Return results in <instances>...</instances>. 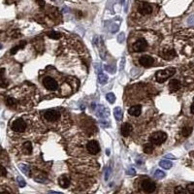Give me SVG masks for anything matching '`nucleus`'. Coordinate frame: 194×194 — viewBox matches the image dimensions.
Segmentation results:
<instances>
[{"label":"nucleus","instance_id":"c756f323","mask_svg":"<svg viewBox=\"0 0 194 194\" xmlns=\"http://www.w3.org/2000/svg\"><path fill=\"white\" fill-rule=\"evenodd\" d=\"M19 167H20V169L21 171H23L25 175H27V176L29 175V173H28L29 169H28V166H27V165H25V164H20Z\"/></svg>","mask_w":194,"mask_h":194},{"label":"nucleus","instance_id":"f8f14e48","mask_svg":"<svg viewBox=\"0 0 194 194\" xmlns=\"http://www.w3.org/2000/svg\"><path fill=\"white\" fill-rule=\"evenodd\" d=\"M132 130H133V126L130 123H127V122L123 123L122 125V129H120V131H122V135L124 137H127V136L130 135Z\"/></svg>","mask_w":194,"mask_h":194},{"label":"nucleus","instance_id":"79ce46f5","mask_svg":"<svg viewBox=\"0 0 194 194\" xmlns=\"http://www.w3.org/2000/svg\"><path fill=\"white\" fill-rule=\"evenodd\" d=\"M190 113H191V114H194V98H193V102H192L191 107H190Z\"/></svg>","mask_w":194,"mask_h":194},{"label":"nucleus","instance_id":"7ed1b4c3","mask_svg":"<svg viewBox=\"0 0 194 194\" xmlns=\"http://www.w3.org/2000/svg\"><path fill=\"white\" fill-rule=\"evenodd\" d=\"M146 48H148V42H146V39L139 38L133 43L131 50L134 53H142V51H145Z\"/></svg>","mask_w":194,"mask_h":194},{"label":"nucleus","instance_id":"5701e85b","mask_svg":"<svg viewBox=\"0 0 194 194\" xmlns=\"http://www.w3.org/2000/svg\"><path fill=\"white\" fill-rule=\"evenodd\" d=\"M191 132H192V127H190V126H184L183 128V130H182V135L183 137H188L189 135L191 134Z\"/></svg>","mask_w":194,"mask_h":194},{"label":"nucleus","instance_id":"b1692460","mask_svg":"<svg viewBox=\"0 0 194 194\" xmlns=\"http://www.w3.org/2000/svg\"><path fill=\"white\" fill-rule=\"evenodd\" d=\"M98 81H99V83H100L101 85H105V84H107V82H108V76L106 74L100 73V74L98 75Z\"/></svg>","mask_w":194,"mask_h":194},{"label":"nucleus","instance_id":"6e6552de","mask_svg":"<svg viewBox=\"0 0 194 194\" xmlns=\"http://www.w3.org/2000/svg\"><path fill=\"white\" fill-rule=\"evenodd\" d=\"M138 11L141 15L146 16V15H149L152 14V7L149 3L148 2H141L138 6Z\"/></svg>","mask_w":194,"mask_h":194},{"label":"nucleus","instance_id":"1a4fd4ad","mask_svg":"<svg viewBox=\"0 0 194 194\" xmlns=\"http://www.w3.org/2000/svg\"><path fill=\"white\" fill-rule=\"evenodd\" d=\"M142 188H143V190L146 193H152L155 190V188H156V185L153 182L149 180H143V183H142Z\"/></svg>","mask_w":194,"mask_h":194},{"label":"nucleus","instance_id":"393cba45","mask_svg":"<svg viewBox=\"0 0 194 194\" xmlns=\"http://www.w3.org/2000/svg\"><path fill=\"white\" fill-rule=\"evenodd\" d=\"M143 150H144V152H145V153L149 154V153H152V150H153V146H152V144H146V145L144 146V148H143Z\"/></svg>","mask_w":194,"mask_h":194},{"label":"nucleus","instance_id":"4be33fe9","mask_svg":"<svg viewBox=\"0 0 194 194\" xmlns=\"http://www.w3.org/2000/svg\"><path fill=\"white\" fill-rule=\"evenodd\" d=\"M6 104L8 107H10V108H16L17 107V101H16V99L9 97V98L6 99Z\"/></svg>","mask_w":194,"mask_h":194},{"label":"nucleus","instance_id":"9d476101","mask_svg":"<svg viewBox=\"0 0 194 194\" xmlns=\"http://www.w3.org/2000/svg\"><path fill=\"white\" fill-rule=\"evenodd\" d=\"M87 149L89 153L91 154H96L100 152V146H99V144L95 140H91L89 141L88 145H87Z\"/></svg>","mask_w":194,"mask_h":194},{"label":"nucleus","instance_id":"e433bc0d","mask_svg":"<svg viewBox=\"0 0 194 194\" xmlns=\"http://www.w3.org/2000/svg\"><path fill=\"white\" fill-rule=\"evenodd\" d=\"M184 191H185V190H184V189H183L182 186H177L176 189H175V192H176V193H179V192H183V193Z\"/></svg>","mask_w":194,"mask_h":194},{"label":"nucleus","instance_id":"a18cd8bd","mask_svg":"<svg viewBox=\"0 0 194 194\" xmlns=\"http://www.w3.org/2000/svg\"><path fill=\"white\" fill-rule=\"evenodd\" d=\"M1 49H2V45H1V44H0V50H1Z\"/></svg>","mask_w":194,"mask_h":194},{"label":"nucleus","instance_id":"20e7f679","mask_svg":"<svg viewBox=\"0 0 194 194\" xmlns=\"http://www.w3.org/2000/svg\"><path fill=\"white\" fill-rule=\"evenodd\" d=\"M12 129L15 132L23 133L25 131V129H26V123H25V122L21 118L17 119L12 123Z\"/></svg>","mask_w":194,"mask_h":194},{"label":"nucleus","instance_id":"2eb2a0df","mask_svg":"<svg viewBox=\"0 0 194 194\" xmlns=\"http://www.w3.org/2000/svg\"><path fill=\"white\" fill-rule=\"evenodd\" d=\"M58 183L62 188H67L70 185V180L66 176H61L58 180Z\"/></svg>","mask_w":194,"mask_h":194},{"label":"nucleus","instance_id":"ea45409f","mask_svg":"<svg viewBox=\"0 0 194 194\" xmlns=\"http://www.w3.org/2000/svg\"><path fill=\"white\" fill-rule=\"evenodd\" d=\"M95 68H96V72L98 73V74H100V73H101V67H100V65H99V64H96Z\"/></svg>","mask_w":194,"mask_h":194},{"label":"nucleus","instance_id":"c03bdc74","mask_svg":"<svg viewBox=\"0 0 194 194\" xmlns=\"http://www.w3.org/2000/svg\"><path fill=\"white\" fill-rule=\"evenodd\" d=\"M166 158H173V159H175V157L172 154H167L166 155Z\"/></svg>","mask_w":194,"mask_h":194},{"label":"nucleus","instance_id":"423d86ee","mask_svg":"<svg viewBox=\"0 0 194 194\" xmlns=\"http://www.w3.org/2000/svg\"><path fill=\"white\" fill-rule=\"evenodd\" d=\"M60 113L59 111L55 110V109H50L48 111H46L44 113V118L48 120L50 122H54L59 119Z\"/></svg>","mask_w":194,"mask_h":194},{"label":"nucleus","instance_id":"f3484780","mask_svg":"<svg viewBox=\"0 0 194 194\" xmlns=\"http://www.w3.org/2000/svg\"><path fill=\"white\" fill-rule=\"evenodd\" d=\"M159 165H160L163 169H170V168H172V166H173V163H172L171 161L169 160H166V159H163V160H161L160 162H159Z\"/></svg>","mask_w":194,"mask_h":194},{"label":"nucleus","instance_id":"9b49d317","mask_svg":"<svg viewBox=\"0 0 194 194\" xmlns=\"http://www.w3.org/2000/svg\"><path fill=\"white\" fill-rule=\"evenodd\" d=\"M153 62H154L153 58L152 57H149V55H143V57H141L139 58V63L143 67H146V68L152 66Z\"/></svg>","mask_w":194,"mask_h":194},{"label":"nucleus","instance_id":"a211bd4d","mask_svg":"<svg viewBox=\"0 0 194 194\" xmlns=\"http://www.w3.org/2000/svg\"><path fill=\"white\" fill-rule=\"evenodd\" d=\"M114 115H115V118L116 120H122V109H120L119 107L115 108Z\"/></svg>","mask_w":194,"mask_h":194},{"label":"nucleus","instance_id":"7c9ffc66","mask_svg":"<svg viewBox=\"0 0 194 194\" xmlns=\"http://www.w3.org/2000/svg\"><path fill=\"white\" fill-rule=\"evenodd\" d=\"M186 189L189 193H194V183H189L186 186Z\"/></svg>","mask_w":194,"mask_h":194},{"label":"nucleus","instance_id":"473e14b6","mask_svg":"<svg viewBox=\"0 0 194 194\" xmlns=\"http://www.w3.org/2000/svg\"><path fill=\"white\" fill-rule=\"evenodd\" d=\"M135 173H136V170L134 169V168H129L128 171H126L127 175H135Z\"/></svg>","mask_w":194,"mask_h":194},{"label":"nucleus","instance_id":"aec40b11","mask_svg":"<svg viewBox=\"0 0 194 194\" xmlns=\"http://www.w3.org/2000/svg\"><path fill=\"white\" fill-rule=\"evenodd\" d=\"M47 35L51 39H54V40H57V39H59L60 37H61V34L57 32V31H54V30H50V31L47 33Z\"/></svg>","mask_w":194,"mask_h":194},{"label":"nucleus","instance_id":"49530a36","mask_svg":"<svg viewBox=\"0 0 194 194\" xmlns=\"http://www.w3.org/2000/svg\"><path fill=\"white\" fill-rule=\"evenodd\" d=\"M122 3H123V2H124V0H122Z\"/></svg>","mask_w":194,"mask_h":194},{"label":"nucleus","instance_id":"72a5a7b5","mask_svg":"<svg viewBox=\"0 0 194 194\" xmlns=\"http://www.w3.org/2000/svg\"><path fill=\"white\" fill-rule=\"evenodd\" d=\"M118 41H119V43H123V41H124V34L123 33H120L118 36Z\"/></svg>","mask_w":194,"mask_h":194},{"label":"nucleus","instance_id":"f03ea898","mask_svg":"<svg viewBox=\"0 0 194 194\" xmlns=\"http://www.w3.org/2000/svg\"><path fill=\"white\" fill-rule=\"evenodd\" d=\"M166 139H167V134L163 131L154 132L149 136V142L152 144L156 145V146L162 145L166 141Z\"/></svg>","mask_w":194,"mask_h":194},{"label":"nucleus","instance_id":"dca6fc26","mask_svg":"<svg viewBox=\"0 0 194 194\" xmlns=\"http://www.w3.org/2000/svg\"><path fill=\"white\" fill-rule=\"evenodd\" d=\"M105 111H106V109L103 106H98L97 109H96V114L99 118H106L108 114L107 113L105 114Z\"/></svg>","mask_w":194,"mask_h":194},{"label":"nucleus","instance_id":"58836bf2","mask_svg":"<svg viewBox=\"0 0 194 194\" xmlns=\"http://www.w3.org/2000/svg\"><path fill=\"white\" fill-rule=\"evenodd\" d=\"M124 61H125V58L122 57V62H120V67H119V70H122L123 66H124Z\"/></svg>","mask_w":194,"mask_h":194},{"label":"nucleus","instance_id":"ddd939ff","mask_svg":"<svg viewBox=\"0 0 194 194\" xmlns=\"http://www.w3.org/2000/svg\"><path fill=\"white\" fill-rule=\"evenodd\" d=\"M182 85H180V82L179 80H172L169 83V88L171 92H176L180 88Z\"/></svg>","mask_w":194,"mask_h":194},{"label":"nucleus","instance_id":"c9c22d12","mask_svg":"<svg viewBox=\"0 0 194 194\" xmlns=\"http://www.w3.org/2000/svg\"><path fill=\"white\" fill-rule=\"evenodd\" d=\"M105 69L108 71V72H110V73H112V74H114V73L115 72V68L114 67H110V66H105Z\"/></svg>","mask_w":194,"mask_h":194},{"label":"nucleus","instance_id":"37998d69","mask_svg":"<svg viewBox=\"0 0 194 194\" xmlns=\"http://www.w3.org/2000/svg\"><path fill=\"white\" fill-rule=\"evenodd\" d=\"M188 23H190V24L194 23V17H191V18L188 19Z\"/></svg>","mask_w":194,"mask_h":194},{"label":"nucleus","instance_id":"39448f33","mask_svg":"<svg viewBox=\"0 0 194 194\" xmlns=\"http://www.w3.org/2000/svg\"><path fill=\"white\" fill-rule=\"evenodd\" d=\"M43 85H44V87L51 90V91H54V90H57V88H58V84L57 82L55 81L54 78L51 77H46L43 79Z\"/></svg>","mask_w":194,"mask_h":194},{"label":"nucleus","instance_id":"2f4dec72","mask_svg":"<svg viewBox=\"0 0 194 194\" xmlns=\"http://www.w3.org/2000/svg\"><path fill=\"white\" fill-rule=\"evenodd\" d=\"M7 171L3 166H0V177H6Z\"/></svg>","mask_w":194,"mask_h":194},{"label":"nucleus","instance_id":"6ab92c4d","mask_svg":"<svg viewBox=\"0 0 194 194\" xmlns=\"http://www.w3.org/2000/svg\"><path fill=\"white\" fill-rule=\"evenodd\" d=\"M25 45H26V42H25V41H21V42H20V44L19 46L14 47V48H13V49L10 51V54H16L17 51H18L20 49H23Z\"/></svg>","mask_w":194,"mask_h":194},{"label":"nucleus","instance_id":"0eeeda50","mask_svg":"<svg viewBox=\"0 0 194 194\" xmlns=\"http://www.w3.org/2000/svg\"><path fill=\"white\" fill-rule=\"evenodd\" d=\"M160 55H161V57H163L164 59L171 60V59H173L177 57V54H176L174 49L169 48V47H165V48H163L161 50Z\"/></svg>","mask_w":194,"mask_h":194},{"label":"nucleus","instance_id":"4c0bfd02","mask_svg":"<svg viewBox=\"0 0 194 194\" xmlns=\"http://www.w3.org/2000/svg\"><path fill=\"white\" fill-rule=\"evenodd\" d=\"M101 124H102V126H104V127H110V122H106V120H101Z\"/></svg>","mask_w":194,"mask_h":194},{"label":"nucleus","instance_id":"4468645a","mask_svg":"<svg viewBox=\"0 0 194 194\" xmlns=\"http://www.w3.org/2000/svg\"><path fill=\"white\" fill-rule=\"evenodd\" d=\"M129 115H131L133 116H139L142 113V106L141 105H135L132 106L130 109L128 110Z\"/></svg>","mask_w":194,"mask_h":194},{"label":"nucleus","instance_id":"bb28decb","mask_svg":"<svg viewBox=\"0 0 194 194\" xmlns=\"http://www.w3.org/2000/svg\"><path fill=\"white\" fill-rule=\"evenodd\" d=\"M154 177L157 179H163L165 177V173L161 170H156L154 172Z\"/></svg>","mask_w":194,"mask_h":194},{"label":"nucleus","instance_id":"cd10ccee","mask_svg":"<svg viewBox=\"0 0 194 194\" xmlns=\"http://www.w3.org/2000/svg\"><path fill=\"white\" fill-rule=\"evenodd\" d=\"M8 85H9V83L5 80V78L4 77H1L0 78V88H5L8 87Z\"/></svg>","mask_w":194,"mask_h":194},{"label":"nucleus","instance_id":"c85d7f7f","mask_svg":"<svg viewBox=\"0 0 194 194\" xmlns=\"http://www.w3.org/2000/svg\"><path fill=\"white\" fill-rule=\"evenodd\" d=\"M17 180H18V183H19V185L20 187H24L25 185H26V183H25V180L21 178L20 176H18L17 177Z\"/></svg>","mask_w":194,"mask_h":194},{"label":"nucleus","instance_id":"412c9836","mask_svg":"<svg viewBox=\"0 0 194 194\" xmlns=\"http://www.w3.org/2000/svg\"><path fill=\"white\" fill-rule=\"evenodd\" d=\"M23 149H24V152L26 154H30L32 152V145L30 142H25L23 144Z\"/></svg>","mask_w":194,"mask_h":194},{"label":"nucleus","instance_id":"f704fd0d","mask_svg":"<svg viewBox=\"0 0 194 194\" xmlns=\"http://www.w3.org/2000/svg\"><path fill=\"white\" fill-rule=\"evenodd\" d=\"M35 1L37 2V4L41 8H44L45 7V1H44V0H35Z\"/></svg>","mask_w":194,"mask_h":194},{"label":"nucleus","instance_id":"a19ab883","mask_svg":"<svg viewBox=\"0 0 194 194\" xmlns=\"http://www.w3.org/2000/svg\"><path fill=\"white\" fill-rule=\"evenodd\" d=\"M109 173H110V170L107 169L106 170V174H105V180H108V179H109Z\"/></svg>","mask_w":194,"mask_h":194},{"label":"nucleus","instance_id":"a878e982","mask_svg":"<svg viewBox=\"0 0 194 194\" xmlns=\"http://www.w3.org/2000/svg\"><path fill=\"white\" fill-rule=\"evenodd\" d=\"M106 98H107V100L111 103V104H113V103H115V94L112 93V92L108 93L107 95H106Z\"/></svg>","mask_w":194,"mask_h":194},{"label":"nucleus","instance_id":"f257e3e1","mask_svg":"<svg viewBox=\"0 0 194 194\" xmlns=\"http://www.w3.org/2000/svg\"><path fill=\"white\" fill-rule=\"evenodd\" d=\"M176 73V68L170 67L167 69H163V70H159L155 73V80L157 81V83L162 84L168 79V78L172 77Z\"/></svg>","mask_w":194,"mask_h":194}]
</instances>
